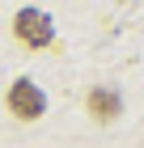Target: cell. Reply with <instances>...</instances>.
Segmentation results:
<instances>
[{"label": "cell", "mask_w": 144, "mask_h": 148, "mask_svg": "<svg viewBox=\"0 0 144 148\" xmlns=\"http://www.w3.org/2000/svg\"><path fill=\"white\" fill-rule=\"evenodd\" d=\"M13 34L21 38L25 47H51V38H55V30H51V17L38 9H21L17 13V21H13Z\"/></svg>", "instance_id": "obj_1"}, {"label": "cell", "mask_w": 144, "mask_h": 148, "mask_svg": "<svg viewBox=\"0 0 144 148\" xmlns=\"http://www.w3.org/2000/svg\"><path fill=\"white\" fill-rule=\"evenodd\" d=\"M43 106H47V97H43V89L34 85V80H13V89H9V110L21 119V123H30V119H38L43 114Z\"/></svg>", "instance_id": "obj_2"}, {"label": "cell", "mask_w": 144, "mask_h": 148, "mask_svg": "<svg viewBox=\"0 0 144 148\" xmlns=\"http://www.w3.org/2000/svg\"><path fill=\"white\" fill-rule=\"evenodd\" d=\"M119 89H106V85H98V89H89V114L98 119V123H110V119H119Z\"/></svg>", "instance_id": "obj_3"}]
</instances>
